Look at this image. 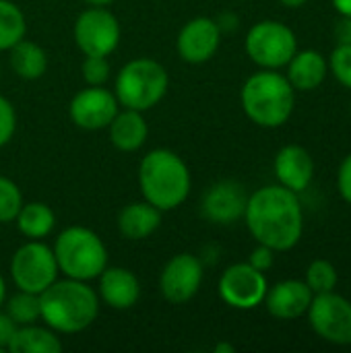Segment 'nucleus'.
<instances>
[{
    "mask_svg": "<svg viewBox=\"0 0 351 353\" xmlns=\"http://www.w3.org/2000/svg\"><path fill=\"white\" fill-rule=\"evenodd\" d=\"M257 244L275 252L292 250L304 234V213L296 192L281 184H271L248 194L244 217Z\"/></svg>",
    "mask_w": 351,
    "mask_h": 353,
    "instance_id": "f257e3e1",
    "label": "nucleus"
},
{
    "mask_svg": "<svg viewBox=\"0 0 351 353\" xmlns=\"http://www.w3.org/2000/svg\"><path fill=\"white\" fill-rule=\"evenodd\" d=\"M97 290L79 279H56L39 294V321L58 335H74L89 329L99 314Z\"/></svg>",
    "mask_w": 351,
    "mask_h": 353,
    "instance_id": "f03ea898",
    "label": "nucleus"
},
{
    "mask_svg": "<svg viewBox=\"0 0 351 353\" xmlns=\"http://www.w3.org/2000/svg\"><path fill=\"white\" fill-rule=\"evenodd\" d=\"M143 199L163 211H174L190 194L192 178L186 161L170 149H153L139 163Z\"/></svg>",
    "mask_w": 351,
    "mask_h": 353,
    "instance_id": "7ed1b4c3",
    "label": "nucleus"
},
{
    "mask_svg": "<svg viewBox=\"0 0 351 353\" xmlns=\"http://www.w3.org/2000/svg\"><path fill=\"white\" fill-rule=\"evenodd\" d=\"M240 103L244 114L263 128L283 126L296 105V89L285 74L263 68L246 79L240 91Z\"/></svg>",
    "mask_w": 351,
    "mask_h": 353,
    "instance_id": "20e7f679",
    "label": "nucleus"
},
{
    "mask_svg": "<svg viewBox=\"0 0 351 353\" xmlns=\"http://www.w3.org/2000/svg\"><path fill=\"white\" fill-rule=\"evenodd\" d=\"M60 273L70 279L91 281L108 267V248L89 228L70 225L62 230L52 246Z\"/></svg>",
    "mask_w": 351,
    "mask_h": 353,
    "instance_id": "39448f33",
    "label": "nucleus"
},
{
    "mask_svg": "<svg viewBox=\"0 0 351 353\" xmlns=\"http://www.w3.org/2000/svg\"><path fill=\"white\" fill-rule=\"evenodd\" d=\"M168 87L170 74L161 62L153 58H134L120 68L114 95L122 108L147 112L166 97Z\"/></svg>",
    "mask_w": 351,
    "mask_h": 353,
    "instance_id": "423d86ee",
    "label": "nucleus"
},
{
    "mask_svg": "<svg viewBox=\"0 0 351 353\" xmlns=\"http://www.w3.org/2000/svg\"><path fill=\"white\" fill-rule=\"evenodd\" d=\"M244 50L257 66L279 70L288 66L292 56L298 52V39L292 27L267 19V21H259L248 29L244 39Z\"/></svg>",
    "mask_w": 351,
    "mask_h": 353,
    "instance_id": "0eeeda50",
    "label": "nucleus"
},
{
    "mask_svg": "<svg viewBox=\"0 0 351 353\" xmlns=\"http://www.w3.org/2000/svg\"><path fill=\"white\" fill-rule=\"evenodd\" d=\"M60 275L54 250L41 240H27L10 259V277L17 290L41 294Z\"/></svg>",
    "mask_w": 351,
    "mask_h": 353,
    "instance_id": "6e6552de",
    "label": "nucleus"
},
{
    "mask_svg": "<svg viewBox=\"0 0 351 353\" xmlns=\"http://www.w3.org/2000/svg\"><path fill=\"white\" fill-rule=\"evenodd\" d=\"M72 35L85 56H110L120 43V23L106 6H89L77 17Z\"/></svg>",
    "mask_w": 351,
    "mask_h": 353,
    "instance_id": "1a4fd4ad",
    "label": "nucleus"
},
{
    "mask_svg": "<svg viewBox=\"0 0 351 353\" xmlns=\"http://www.w3.org/2000/svg\"><path fill=\"white\" fill-rule=\"evenodd\" d=\"M306 314L312 331L323 341L351 345V302L348 298L335 292L314 294Z\"/></svg>",
    "mask_w": 351,
    "mask_h": 353,
    "instance_id": "9d476101",
    "label": "nucleus"
},
{
    "mask_svg": "<svg viewBox=\"0 0 351 353\" xmlns=\"http://www.w3.org/2000/svg\"><path fill=\"white\" fill-rule=\"evenodd\" d=\"M269 283L263 271L254 269L248 261L230 265L219 277V298L236 310H252L263 304Z\"/></svg>",
    "mask_w": 351,
    "mask_h": 353,
    "instance_id": "9b49d317",
    "label": "nucleus"
},
{
    "mask_svg": "<svg viewBox=\"0 0 351 353\" xmlns=\"http://www.w3.org/2000/svg\"><path fill=\"white\" fill-rule=\"evenodd\" d=\"M203 283V263L190 252H180L172 256L159 275V292L170 304L190 302Z\"/></svg>",
    "mask_w": 351,
    "mask_h": 353,
    "instance_id": "f8f14e48",
    "label": "nucleus"
},
{
    "mask_svg": "<svg viewBox=\"0 0 351 353\" xmlns=\"http://www.w3.org/2000/svg\"><path fill=\"white\" fill-rule=\"evenodd\" d=\"M118 110L120 103L114 91L106 89L103 85H87V89H81L70 99L68 116L74 126L83 130H101L110 126Z\"/></svg>",
    "mask_w": 351,
    "mask_h": 353,
    "instance_id": "ddd939ff",
    "label": "nucleus"
},
{
    "mask_svg": "<svg viewBox=\"0 0 351 353\" xmlns=\"http://www.w3.org/2000/svg\"><path fill=\"white\" fill-rule=\"evenodd\" d=\"M221 43V29L211 17H194L180 29L176 37V52L188 64L209 62Z\"/></svg>",
    "mask_w": 351,
    "mask_h": 353,
    "instance_id": "4468645a",
    "label": "nucleus"
},
{
    "mask_svg": "<svg viewBox=\"0 0 351 353\" xmlns=\"http://www.w3.org/2000/svg\"><path fill=\"white\" fill-rule=\"evenodd\" d=\"M248 194L236 180H221L211 184L201 201V213L207 221L217 225H232L244 217Z\"/></svg>",
    "mask_w": 351,
    "mask_h": 353,
    "instance_id": "2eb2a0df",
    "label": "nucleus"
},
{
    "mask_svg": "<svg viewBox=\"0 0 351 353\" xmlns=\"http://www.w3.org/2000/svg\"><path fill=\"white\" fill-rule=\"evenodd\" d=\"M312 298H314V294L306 281L285 279L267 290L263 304L267 306L271 316H275L279 321H296L308 312Z\"/></svg>",
    "mask_w": 351,
    "mask_h": 353,
    "instance_id": "dca6fc26",
    "label": "nucleus"
},
{
    "mask_svg": "<svg viewBox=\"0 0 351 353\" xmlns=\"http://www.w3.org/2000/svg\"><path fill=\"white\" fill-rule=\"evenodd\" d=\"M277 182L292 192H304L314 178V161L308 149L302 145H285L279 149L273 161Z\"/></svg>",
    "mask_w": 351,
    "mask_h": 353,
    "instance_id": "f3484780",
    "label": "nucleus"
},
{
    "mask_svg": "<svg viewBox=\"0 0 351 353\" xmlns=\"http://www.w3.org/2000/svg\"><path fill=\"white\" fill-rule=\"evenodd\" d=\"M97 279L99 300L114 310H128L141 298L139 277L124 267H106Z\"/></svg>",
    "mask_w": 351,
    "mask_h": 353,
    "instance_id": "a211bd4d",
    "label": "nucleus"
},
{
    "mask_svg": "<svg viewBox=\"0 0 351 353\" xmlns=\"http://www.w3.org/2000/svg\"><path fill=\"white\" fill-rule=\"evenodd\" d=\"M329 72V62L319 50H298L288 62V81L296 91L319 89Z\"/></svg>",
    "mask_w": 351,
    "mask_h": 353,
    "instance_id": "6ab92c4d",
    "label": "nucleus"
},
{
    "mask_svg": "<svg viewBox=\"0 0 351 353\" xmlns=\"http://www.w3.org/2000/svg\"><path fill=\"white\" fill-rule=\"evenodd\" d=\"M112 145L122 153H134L139 151L149 137V124L143 116V112L124 108L122 112L114 116V120L108 126Z\"/></svg>",
    "mask_w": 351,
    "mask_h": 353,
    "instance_id": "aec40b11",
    "label": "nucleus"
},
{
    "mask_svg": "<svg viewBox=\"0 0 351 353\" xmlns=\"http://www.w3.org/2000/svg\"><path fill=\"white\" fill-rule=\"evenodd\" d=\"M116 225L126 240L139 242L157 232V228L161 225V211L147 201L128 203L120 209Z\"/></svg>",
    "mask_w": 351,
    "mask_h": 353,
    "instance_id": "412c9836",
    "label": "nucleus"
},
{
    "mask_svg": "<svg viewBox=\"0 0 351 353\" xmlns=\"http://www.w3.org/2000/svg\"><path fill=\"white\" fill-rule=\"evenodd\" d=\"M8 62L10 68L17 77L25 81H37L46 74L48 70V54L46 50L31 41V39H19L10 50H8Z\"/></svg>",
    "mask_w": 351,
    "mask_h": 353,
    "instance_id": "4be33fe9",
    "label": "nucleus"
},
{
    "mask_svg": "<svg viewBox=\"0 0 351 353\" xmlns=\"http://www.w3.org/2000/svg\"><path fill=\"white\" fill-rule=\"evenodd\" d=\"M10 353H60L62 341L56 331L50 327L39 325H23L17 327L12 333V339L6 347Z\"/></svg>",
    "mask_w": 351,
    "mask_h": 353,
    "instance_id": "5701e85b",
    "label": "nucleus"
},
{
    "mask_svg": "<svg viewBox=\"0 0 351 353\" xmlns=\"http://www.w3.org/2000/svg\"><path fill=\"white\" fill-rule=\"evenodd\" d=\"M14 223L27 240H43L52 234L56 215L46 203H23Z\"/></svg>",
    "mask_w": 351,
    "mask_h": 353,
    "instance_id": "b1692460",
    "label": "nucleus"
},
{
    "mask_svg": "<svg viewBox=\"0 0 351 353\" xmlns=\"http://www.w3.org/2000/svg\"><path fill=\"white\" fill-rule=\"evenodd\" d=\"M25 31L27 21L23 10L10 0H0V52H8L25 37Z\"/></svg>",
    "mask_w": 351,
    "mask_h": 353,
    "instance_id": "393cba45",
    "label": "nucleus"
},
{
    "mask_svg": "<svg viewBox=\"0 0 351 353\" xmlns=\"http://www.w3.org/2000/svg\"><path fill=\"white\" fill-rule=\"evenodd\" d=\"M17 327L33 325L39 321V296L31 292H17L8 302L4 310Z\"/></svg>",
    "mask_w": 351,
    "mask_h": 353,
    "instance_id": "a878e982",
    "label": "nucleus"
},
{
    "mask_svg": "<svg viewBox=\"0 0 351 353\" xmlns=\"http://www.w3.org/2000/svg\"><path fill=\"white\" fill-rule=\"evenodd\" d=\"M304 281L308 283L312 294H327V292H335L339 275H337V269L333 263H329L325 259H317L308 265Z\"/></svg>",
    "mask_w": 351,
    "mask_h": 353,
    "instance_id": "bb28decb",
    "label": "nucleus"
},
{
    "mask_svg": "<svg viewBox=\"0 0 351 353\" xmlns=\"http://www.w3.org/2000/svg\"><path fill=\"white\" fill-rule=\"evenodd\" d=\"M23 207L21 188L6 176H0V223H10Z\"/></svg>",
    "mask_w": 351,
    "mask_h": 353,
    "instance_id": "cd10ccee",
    "label": "nucleus"
},
{
    "mask_svg": "<svg viewBox=\"0 0 351 353\" xmlns=\"http://www.w3.org/2000/svg\"><path fill=\"white\" fill-rule=\"evenodd\" d=\"M329 70L337 83L351 89V43H337L329 58Z\"/></svg>",
    "mask_w": 351,
    "mask_h": 353,
    "instance_id": "c85d7f7f",
    "label": "nucleus"
},
{
    "mask_svg": "<svg viewBox=\"0 0 351 353\" xmlns=\"http://www.w3.org/2000/svg\"><path fill=\"white\" fill-rule=\"evenodd\" d=\"M83 81L87 85H106L112 72L108 56H85L81 64Z\"/></svg>",
    "mask_w": 351,
    "mask_h": 353,
    "instance_id": "c756f323",
    "label": "nucleus"
},
{
    "mask_svg": "<svg viewBox=\"0 0 351 353\" xmlns=\"http://www.w3.org/2000/svg\"><path fill=\"white\" fill-rule=\"evenodd\" d=\"M14 130H17L14 105L4 95H0V149L10 143V139L14 137Z\"/></svg>",
    "mask_w": 351,
    "mask_h": 353,
    "instance_id": "7c9ffc66",
    "label": "nucleus"
},
{
    "mask_svg": "<svg viewBox=\"0 0 351 353\" xmlns=\"http://www.w3.org/2000/svg\"><path fill=\"white\" fill-rule=\"evenodd\" d=\"M248 263L254 267V269H259V271H263V273H267L273 265H275V250H271L269 246H263V244H259L252 252H250V259H248Z\"/></svg>",
    "mask_w": 351,
    "mask_h": 353,
    "instance_id": "2f4dec72",
    "label": "nucleus"
},
{
    "mask_svg": "<svg viewBox=\"0 0 351 353\" xmlns=\"http://www.w3.org/2000/svg\"><path fill=\"white\" fill-rule=\"evenodd\" d=\"M337 190H339L341 199L348 205H351V153L345 155V159L339 165V172H337Z\"/></svg>",
    "mask_w": 351,
    "mask_h": 353,
    "instance_id": "473e14b6",
    "label": "nucleus"
},
{
    "mask_svg": "<svg viewBox=\"0 0 351 353\" xmlns=\"http://www.w3.org/2000/svg\"><path fill=\"white\" fill-rule=\"evenodd\" d=\"M14 329H17V325L12 323V319H10L6 312H2V310H0V353L8 347V343H10V339H12Z\"/></svg>",
    "mask_w": 351,
    "mask_h": 353,
    "instance_id": "72a5a7b5",
    "label": "nucleus"
},
{
    "mask_svg": "<svg viewBox=\"0 0 351 353\" xmlns=\"http://www.w3.org/2000/svg\"><path fill=\"white\" fill-rule=\"evenodd\" d=\"M337 43H351V17H341L335 25Z\"/></svg>",
    "mask_w": 351,
    "mask_h": 353,
    "instance_id": "f704fd0d",
    "label": "nucleus"
},
{
    "mask_svg": "<svg viewBox=\"0 0 351 353\" xmlns=\"http://www.w3.org/2000/svg\"><path fill=\"white\" fill-rule=\"evenodd\" d=\"M341 17H351V0H331Z\"/></svg>",
    "mask_w": 351,
    "mask_h": 353,
    "instance_id": "c9c22d12",
    "label": "nucleus"
},
{
    "mask_svg": "<svg viewBox=\"0 0 351 353\" xmlns=\"http://www.w3.org/2000/svg\"><path fill=\"white\" fill-rule=\"evenodd\" d=\"M213 352L215 353H234L236 352V347H234V345H230V343H217Z\"/></svg>",
    "mask_w": 351,
    "mask_h": 353,
    "instance_id": "e433bc0d",
    "label": "nucleus"
},
{
    "mask_svg": "<svg viewBox=\"0 0 351 353\" xmlns=\"http://www.w3.org/2000/svg\"><path fill=\"white\" fill-rule=\"evenodd\" d=\"M283 6H288V8H300V6H304L308 0H279Z\"/></svg>",
    "mask_w": 351,
    "mask_h": 353,
    "instance_id": "4c0bfd02",
    "label": "nucleus"
},
{
    "mask_svg": "<svg viewBox=\"0 0 351 353\" xmlns=\"http://www.w3.org/2000/svg\"><path fill=\"white\" fill-rule=\"evenodd\" d=\"M85 4H89V6H108V4H112L114 0H83Z\"/></svg>",
    "mask_w": 351,
    "mask_h": 353,
    "instance_id": "58836bf2",
    "label": "nucleus"
},
{
    "mask_svg": "<svg viewBox=\"0 0 351 353\" xmlns=\"http://www.w3.org/2000/svg\"><path fill=\"white\" fill-rule=\"evenodd\" d=\"M4 300H6V281H4V277L0 275V306L4 304Z\"/></svg>",
    "mask_w": 351,
    "mask_h": 353,
    "instance_id": "ea45409f",
    "label": "nucleus"
},
{
    "mask_svg": "<svg viewBox=\"0 0 351 353\" xmlns=\"http://www.w3.org/2000/svg\"><path fill=\"white\" fill-rule=\"evenodd\" d=\"M0 74H2V66H0Z\"/></svg>",
    "mask_w": 351,
    "mask_h": 353,
    "instance_id": "a19ab883",
    "label": "nucleus"
},
{
    "mask_svg": "<svg viewBox=\"0 0 351 353\" xmlns=\"http://www.w3.org/2000/svg\"><path fill=\"white\" fill-rule=\"evenodd\" d=\"M350 114H351V103H350Z\"/></svg>",
    "mask_w": 351,
    "mask_h": 353,
    "instance_id": "79ce46f5",
    "label": "nucleus"
}]
</instances>
